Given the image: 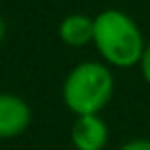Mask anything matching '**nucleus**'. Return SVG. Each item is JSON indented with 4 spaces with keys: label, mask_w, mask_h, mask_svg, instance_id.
Segmentation results:
<instances>
[{
    "label": "nucleus",
    "mask_w": 150,
    "mask_h": 150,
    "mask_svg": "<svg viewBox=\"0 0 150 150\" xmlns=\"http://www.w3.org/2000/svg\"><path fill=\"white\" fill-rule=\"evenodd\" d=\"M93 47L110 69L139 66L146 38L135 18L122 9H104L95 16Z\"/></svg>",
    "instance_id": "1"
},
{
    "label": "nucleus",
    "mask_w": 150,
    "mask_h": 150,
    "mask_svg": "<svg viewBox=\"0 0 150 150\" xmlns=\"http://www.w3.org/2000/svg\"><path fill=\"white\" fill-rule=\"evenodd\" d=\"M115 93V75L102 60H86L66 73L62 102L73 115L102 112Z\"/></svg>",
    "instance_id": "2"
},
{
    "label": "nucleus",
    "mask_w": 150,
    "mask_h": 150,
    "mask_svg": "<svg viewBox=\"0 0 150 150\" xmlns=\"http://www.w3.org/2000/svg\"><path fill=\"white\" fill-rule=\"evenodd\" d=\"M71 144L75 150H104L108 144V124L102 112L75 115L71 124Z\"/></svg>",
    "instance_id": "3"
},
{
    "label": "nucleus",
    "mask_w": 150,
    "mask_h": 150,
    "mask_svg": "<svg viewBox=\"0 0 150 150\" xmlns=\"http://www.w3.org/2000/svg\"><path fill=\"white\" fill-rule=\"evenodd\" d=\"M31 106L20 95L0 93V139H13L22 135L31 124Z\"/></svg>",
    "instance_id": "4"
},
{
    "label": "nucleus",
    "mask_w": 150,
    "mask_h": 150,
    "mask_svg": "<svg viewBox=\"0 0 150 150\" xmlns=\"http://www.w3.org/2000/svg\"><path fill=\"white\" fill-rule=\"evenodd\" d=\"M93 33H95V18L86 13H69L62 18L57 27L62 44L71 49H82L86 44H93Z\"/></svg>",
    "instance_id": "5"
},
{
    "label": "nucleus",
    "mask_w": 150,
    "mask_h": 150,
    "mask_svg": "<svg viewBox=\"0 0 150 150\" xmlns=\"http://www.w3.org/2000/svg\"><path fill=\"white\" fill-rule=\"evenodd\" d=\"M117 150H150V137H135L119 146Z\"/></svg>",
    "instance_id": "6"
},
{
    "label": "nucleus",
    "mask_w": 150,
    "mask_h": 150,
    "mask_svg": "<svg viewBox=\"0 0 150 150\" xmlns=\"http://www.w3.org/2000/svg\"><path fill=\"white\" fill-rule=\"evenodd\" d=\"M139 73L144 77V82L150 86V40L146 42V49H144V55L139 60Z\"/></svg>",
    "instance_id": "7"
},
{
    "label": "nucleus",
    "mask_w": 150,
    "mask_h": 150,
    "mask_svg": "<svg viewBox=\"0 0 150 150\" xmlns=\"http://www.w3.org/2000/svg\"><path fill=\"white\" fill-rule=\"evenodd\" d=\"M5 40V20H2V16H0V42Z\"/></svg>",
    "instance_id": "8"
}]
</instances>
